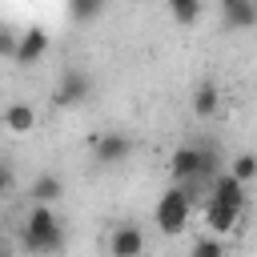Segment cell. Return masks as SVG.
<instances>
[{
    "mask_svg": "<svg viewBox=\"0 0 257 257\" xmlns=\"http://www.w3.org/2000/svg\"><path fill=\"white\" fill-rule=\"evenodd\" d=\"M20 245L28 253H56L64 245V221L48 205H32L24 225H20Z\"/></svg>",
    "mask_w": 257,
    "mask_h": 257,
    "instance_id": "obj_1",
    "label": "cell"
},
{
    "mask_svg": "<svg viewBox=\"0 0 257 257\" xmlns=\"http://www.w3.org/2000/svg\"><path fill=\"white\" fill-rule=\"evenodd\" d=\"M189 217H193V201L185 197V189H181V185H173L169 193H161V201H157V209H153V221H157V229H161L165 237L185 233Z\"/></svg>",
    "mask_w": 257,
    "mask_h": 257,
    "instance_id": "obj_2",
    "label": "cell"
},
{
    "mask_svg": "<svg viewBox=\"0 0 257 257\" xmlns=\"http://www.w3.org/2000/svg\"><path fill=\"white\" fill-rule=\"evenodd\" d=\"M88 92H92V80H88L80 68H68V72L60 76L56 92H52V104H56V108H76V104L88 100Z\"/></svg>",
    "mask_w": 257,
    "mask_h": 257,
    "instance_id": "obj_3",
    "label": "cell"
},
{
    "mask_svg": "<svg viewBox=\"0 0 257 257\" xmlns=\"http://www.w3.org/2000/svg\"><path fill=\"white\" fill-rule=\"evenodd\" d=\"M128 153H133V141H128L124 133H100V137L92 141V157H96V165H104V169L128 161Z\"/></svg>",
    "mask_w": 257,
    "mask_h": 257,
    "instance_id": "obj_4",
    "label": "cell"
},
{
    "mask_svg": "<svg viewBox=\"0 0 257 257\" xmlns=\"http://www.w3.org/2000/svg\"><path fill=\"white\" fill-rule=\"evenodd\" d=\"M145 253V233L137 225H116L108 233V257H141Z\"/></svg>",
    "mask_w": 257,
    "mask_h": 257,
    "instance_id": "obj_5",
    "label": "cell"
},
{
    "mask_svg": "<svg viewBox=\"0 0 257 257\" xmlns=\"http://www.w3.org/2000/svg\"><path fill=\"white\" fill-rule=\"evenodd\" d=\"M44 52H48V32L32 24V28H24V32H20V44H16V60H12V64L28 68V64H36Z\"/></svg>",
    "mask_w": 257,
    "mask_h": 257,
    "instance_id": "obj_6",
    "label": "cell"
},
{
    "mask_svg": "<svg viewBox=\"0 0 257 257\" xmlns=\"http://www.w3.org/2000/svg\"><path fill=\"white\" fill-rule=\"evenodd\" d=\"M0 124H4L12 137H28V133L36 128V108H32L28 100H12V104L4 108V116H0Z\"/></svg>",
    "mask_w": 257,
    "mask_h": 257,
    "instance_id": "obj_7",
    "label": "cell"
},
{
    "mask_svg": "<svg viewBox=\"0 0 257 257\" xmlns=\"http://www.w3.org/2000/svg\"><path fill=\"white\" fill-rule=\"evenodd\" d=\"M237 221H241L237 209H229V205H221V201H213V197L205 201V225H209V237H225V233H233Z\"/></svg>",
    "mask_w": 257,
    "mask_h": 257,
    "instance_id": "obj_8",
    "label": "cell"
},
{
    "mask_svg": "<svg viewBox=\"0 0 257 257\" xmlns=\"http://www.w3.org/2000/svg\"><path fill=\"white\" fill-rule=\"evenodd\" d=\"M209 197L221 201V205H229V209H237V213H245V185H241L237 177H229V173H221V177L213 181Z\"/></svg>",
    "mask_w": 257,
    "mask_h": 257,
    "instance_id": "obj_9",
    "label": "cell"
},
{
    "mask_svg": "<svg viewBox=\"0 0 257 257\" xmlns=\"http://www.w3.org/2000/svg\"><path fill=\"white\" fill-rule=\"evenodd\" d=\"M221 20L229 24V28H253L257 24V4L253 0H225L221 4Z\"/></svg>",
    "mask_w": 257,
    "mask_h": 257,
    "instance_id": "obj_10",
    "label": "cell"
},
{
    "mask_svg": "<svg viewBox=\"0 0 257 257\" xmlns=\"http://www.w3.org/2000/svg\"><path fill=\"white\" fill-rule=\"evenodd\" d=\"M217 108H221V88H217L213 80H201V84L193 88V116L209 120Z\"/></svg>",
    "mask_w": 257,
    "mask_h": 257,
    "instance_id": "obj_11",
    "label": "cell"
},
{
    "mask_svg": "<svg viewBox=\"0 0 257 257\" xmlns=\"http://www.w3.org/2000/svg\"><path fill=\"white\" fill-rule=\"evenodd\" d=\"M60 193H64V181H60L56 173H44V177H36V181H32V189H28L32 205H52Z\"/></svg>",
    "mask_w": 257,
    "mask_h": 257,
    "instance_id": "obj_12",
    "label": "cell"
},
{
    "mask_svg": "<svg viewBox=\"0 0 257 257\" xmlns=\"http://www.w3.org/2000/svg\"><path fill=\"white\" fill-rule=\"evenodd\" d=\"M201 12H205V4L201 0H169V16L177 20V24H197L201 20Z\"/></svg>",
    "mask_w": 257,
    "mask_h": 257,
    "instance_id": "obj_13",
    "label": "cell"
},
{
    "mask_svg": "<svg viewBox=\"0 0 257 257\" xmlns=\"http://www.w3.org/2000/svg\"><path fill=\"white\" fill-rule=\"evenodd\" d=\"M229 177H237L241 185L257 181V157H253V153H237V157H233V165H229Z\"/></svg>",
    "mask_w": 257,
    "mask_h": 257,
    "instance_id": "obj_14",
    "label": "cell"
},
{
    "mask_svg": "<svg viewBox=\"0 0 257 257\" xmlns=\"http://www.w3.org/2000/svg\"><path fill=\"white\" fill-rule=\"evenodd\" d=\"M100 12H104L100 0H68V16L72 20H96Z\"/></svg>",
    "mask_w": 257,
    "mask_h": 257,
    "instance_id": "obj_15",
    "label": "cell"
},
{
    "mask_svg": "<svg viewBox=\"0 0 257 257\" xmlns=\"http://www.w3.org/2000/svg\"><path fill=\"white\" fill-rule=\"evenodd\" d=\"M189 257H225V245H221V237H201V241H193Z\"/></svg>",
    "mask_w": 257,
    "mask_h": 257,
    "instance_id": "obj_16",
    "label": "cell"
},
{
    "mask_svg": "<svg viewBox=\"0 0 257 257\" xmlns=\"http://www.w3.org/2000/svg\"><path fill=\"white\" fill-rule=\"evenodd\" d=\"M16 44H20V32H8V28H0V56L16 60Z\"/></svg>",
    "mask_w": 257,
    "mask_h": 257,
    "instance_id": "obj_17",
    "label": "cell"
},
{
    "mask_svg": "<svg viewBox=\"0 0 257 257\" xmlns=\"http://www.w3.org/2000/svg\"><path fill=\"white\" fill-rule=\"evenodd\" d=\"M12 185H16V173H12V165H8V161H0V197H8V193H12Z\"/></svg>",
    "mask_w": 257,
    "mask_h": 257,
    "instance_id": "obj_18",
    "label": "cell"
},
{
    "mask_svg": "<svg viewBox=\"0 0 257 257\" xmlns=\"http://www.w3.org/2000/svg\"><path fill=\"white\" fill-rule=\"evenodd\" d=\"M0 257H12V253H8V245H4V241H0Z\"/></svg>",
    "mask_w": 257,
    "mask_h": 257,
    "instance_id": "obj_19",
    "label": "cell"
}]
</instances>
